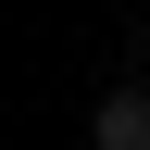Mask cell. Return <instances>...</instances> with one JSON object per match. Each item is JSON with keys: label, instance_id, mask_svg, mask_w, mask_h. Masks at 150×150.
I'll return each mask as SVG.
<instances>
[{"label": "cell", "instance_id": "6da1fadb", "mask_svg": "<svg viewBox=\"0 0 150 150\" xmlns=\"http://www.w3.org/2000/svg\"><path fill=\"white\" fill-rule=\"evenodd\" d=\"M88 138H100V150H150V88H138V75H125V88H100Z\"/></svg>", "mask_w": 150, "mask_h": 150}]
</instances>
